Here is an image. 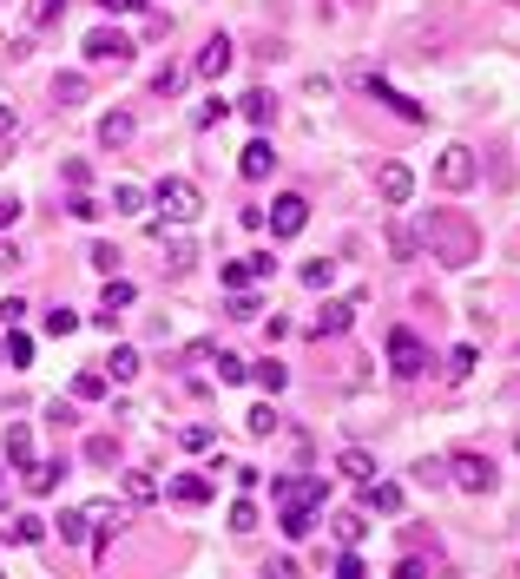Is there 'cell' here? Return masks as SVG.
Instances as JSON below:
<instances>
[{
	"label": "cell",
	"instance_id": "obj_13",
	"mask_svg": "<svg viewBox=\"0 0 520 579\" xmlns=\"http://www.w3.org/2000/svg\"><path fill=\"white\" fill-rule=\"evenodd\" d=\"M86 527H99V553H106L112 533L126 527V507H119V501H93V507H86Z\"/></svg>",
	"mask_w": 520,
	"mask_h": 579
},
{
	"label": "cell",
	"instance_id": "obj_32",
	"mask_svg": "<svg viewBox=\"0 0 520 579\" xmlns=\"http://www.w3.org/2000/svg\"><path fill=\"white\" fill-rule=\"evenodd\" d=\"M86 461H93V468H112V461H119V441H112V435H93V441H86Z\"/></svg>",
	"mask_w": 520,
	"mask_h": 579
},
{
	"label": "cell",
	"instance_id": "obj_31",
	"mask_svg": "<svg viewBox=\"0 0 520 579\" xmlns=\"http://www.w3.org/2000/svg\"><path fill=\"white\" fill-rule=\"evenodd\" d=\"M73 395H79V402H99V395H106V376H99V369H79V376H73Z\"/></svg>",
	"mask_w": 520,
	"mask_h": 579
},
{
	"label": "cell",
	"instance_id": "obj_40",
	"mask_svg": "<svg viewBox=\"0 0 520 579\" xmlns=\"http://www.w3.org/2000/svg\"><path fill=\"white\" fill-rule=\"evenodd\" d=\"M112 204H119V211H145V191L139 185H119V191H112Z\"/></svg>",
	"mask_w": 520,
	"mask_h": 579
},
{
	"label": "cell",
	"instance_id": "obj_19",
	"mask_svg": "<svg viewBox=\"0 0 520 579\" xmlns=\"http://www.w3.org/2000/svg\"><path fill=\"white\" fill-rule=\"evenodd\" d=\"M7 540H14V547H40V540H47V520L14 514V520H7Z\"/></svg>",
	"mask_w": 520,
	"mask_h": 579
},
{
	"label": "cell",
	"instance_id": "obj_42",
	"mask_svg": "<svg viewBox=\"0 0 520 579\" xmlns=\"http://www.w3.org/2000/svg\"><path fill=\"white\" fill-rule=\"evenodd\" d=\"M66 211H73V218H79V224H93V218H99V204H93V198H86V191H73V204H66Z\"/></svg>",
	"mask_w": 520,
	"mask_h": 579
},
{
	"label": "cell",
	"instance_id": "obj_26",
	"mask_svg": "<svg viewBox=\"0 0 520 579\" xmlns=\"http://www.w3.org/2000/svg\"><path fill=\"white\" fill-rule=\"evenodd\" d=\"M126 501H132V507L158 501V481H152V474H145V468H132V474H126Z\"/></svg>",
	"mask_w": 520,
	"mask_h": 579
},
{
	"label": "cell",
	"instance_id": "obj_51",
	"mask_svg": "<svg viewBox=\"0 0 520 579\" xmlns=\"http://www.w3.org/2000/svg\"><path fill=\"white\" fill-rule=\"evenodd\" d=\"M7 132H14V112H7V106H0V139H7Z\"/></svg>",
	"mask_w": 520,
	"mask_h": 579
},
{
	"label": "cell",
	"instance_id": "obj_35",
	"mask_svg": "<svg viewBox=\"0 0 520 579\" xmlns=\"http://www.w3.org/2000/svg\"><path fill=\"white\" fill-rule=\"evenodd\" d=\"M178 86H185V73H178V66H158V73H152V93H158V99H172Z\"/></svg>",
	"mask_w": 520,
	"mask_h": 579
},
{
	"label": "cell",
	"instance_id": "obj_43",
	"mask_svg": "<svg viewBox=\"0 0 520 579\" xmlns=\"http://www.w3.org/2000/svg\"><path fill=\"white\" fill-rule=\"evenodd\" d=\"M231 527H237V533H251V527H257V507H251V501H237V507H231Z\"/></svg>",
	"mask_w": 520,
	"mask_h": 579
},
{
	"label": "cell",
	"instance_id": "obj_47",
	"mask_svg": "<svg viewBox=\"0 0 520 579\" xmlns=\"http://www.w3.org/2000/svg\"><path fill=\"white\" fill-rule=\"evenodd\" d=\"M112 264H119V251H112V244H93V270H106V277H112Z\"/></svg>",
	"mask_w": 520,
	"mask_h": 579
},
{
	"label": "cell",
	"instance_id": "obj_5",
	"mask_svg": "<svg viewBox=\"0 0 520 579\" xmlns=\"http://www.w3.org/2000/svg\"><path fill=\"white\" fill-rule=\"evenodd\" d=\"M448 474H455L461 494H488V487H494V461H488V454H474V448H461L455 461H448Z\"/></svg>",
	"mask_w": 520,
	"mask_h": 579
},
{
	"label": "cell",
	"instance_id": "obj_38",
	"mask_svg": "<svg viewBox=\"0 0 520 579\" xmlns=\"http://www.w3.org/2000/svg\"><path fill=\"white\" fill-rule=\"evenodd\" d=\"M7 362H14V369H27V362H33V343H27V336H20V329H14V336H7Z\"/></svg>",
	"mask_w": 520,
	"mask_h": 579
},
{
	"label": "cell",
	"instance_id": "obj_18",
	"mask_svg": "<svg viewBox=\"0 0 520 579\" xmlns=\"http://www.w3.org/2000/svg\"><path fill=\"white\" fill-rule=\"evenodd\" d=\"M363 507H369V514H395V507H402V487H389V481H363Z\"/></svg>",
	"mask_w": 520,
	"mask_h": 579
},
{
	"label": "cell",
	"instance_id": "obj_10",
	"mask_svg": "<svg viewBox=\"0 0 520 579\" xmlns=\"http://www.w3.org/2000/svg\"><path fill=\"white\" fill-rule=\"evenodd\" d=\"M231 60H237V47L224 40V33H211L205 47H198V79H224V73H231Z\"/></svg>",
	"mask_w": 520,
	"mask_h": 579
},
{
	"label": "cell",
	"instance_id": "obj_17",
	"mask_svg": "<svg viewBox=\"0 0 520 579\" xmlns=\"http://www.w3.org/2000/svg\"><path fill=\"white\" fill-rule=\"evenodd\" d=\"M119 310H132V283L126 277H106V290H99V323L119 316Z\"/></svg>",
	"mask_w": 520,
	"mask_h": 579
},
{
	"label": "cell",
	"instance_id": "obj_24",
	"mask_svg": "<svg viewBox=\"0 0 520 579\" xmlns=\"http://www.w3.org/2000/svg\"><path fill=\"white\" fill-rule=\"evenodd\" d=\"M251 382H257V389H264V395H284V382H290V369H284V362H257V369H251Z\"/></svg>",
	"mask_w": 520,
	"mask_h": 579
},
{
	"label": "cell",
	"instance_id": "obj_46",
	"mask_svg": "<svg viewBox=\"0 0 520 579\" xmlns=\"http://www.w3.org/2000/svg\"><path fill=\"white\" fill-rule=\"evenodd\" d=\"M231 316H237V323H257V303L244 297V290H237V297H231Z\"/></svg>",
	"mask_w": 520,
	"mask_h": 579
},
{
	"label": "cell",
	"instance_id": "obj_52",
	"mask_svg": "<svg viewBox=\"0 0 520 579\" xmlns=\"http://www.w3.org/2000/svg\"><path fill=\"white\" fill-rule=\"evenodd\" d=\"M0 362H7V336H0Z\"/></svg>",
	"mask_w": 520,
	"mask_h": 579
},
{
	"label": "cell",
	"instance_id": "obj_16",
	"mask_svg": "<svg viewBox=\"0 0 520 579\" xmlns=\"http://www.w3.org/2000/svg\"><path fill=\"white\" fill-rule=\"evenodd\" d=\"M7 468H14V474L33 468V435H27L20 422H7Z\"/></svg>",
	"mask_w": 520,
	"mask_h": 579
},
{
	"label": "cell",
	"instance_id": "obj_20",
	"mask_svg": "<svg viewBox=\"0 0 520 579\" xmlns=\"http://www.w3.org/2000/svg\"><path fill=\"white\" fill-rule=\"evenodd\" d=\"M237 112H244L251 126H270V119H277V99H270L264 86H257V93H244V99H237Z\"/></svg>",
	"mask_w": 520,
	"mask_h": 579
},
{
	"label": "cell",
	"instance_id": "obj_33",
	"mask_svg": "<svg viewBox=\"0 0 520 579\" xmlns=\"http://www.w3.org/2000/svg\"><path fill=\"white\" fill-rule=\"evenodd\" d=\"M40 323H47V336H73V329H79V316L66 310V303H53V310L40 316Z\"/></svg>",
	"mask_w": 520,
	"mask_h": 579
},
{
	"label": "cell",
	"instance_id": "obj_30",
	"mask_svg": "<svg viewBox=\"0 0 520 579\" xmlns=\"http://www.w3.org/2000/svg\"><path fill=\"white\" fill-rule=\"evenodd\" d=\"M53 99L79 106V99H86V73H60V79H53Z\"/></svg>",
	"mask_w": 520,
	"mask_h": 579
},
{
	"label": "cell",
	"instance_id": "obj_12",
	"mask_svg": "<svg viewBox=\"0 0 520 579\" xmlns=\"http://www.w3.org/2000/svg\"><path fill=\"white\" fill-rule=\"evenodd\" d=\"M270 270H277V257L257 251V257H237V264H224V283H231V290H251V283L270 277Z\"/></svg>",
	"mask_w": 520,
	"mask_h": 579
},
{
	"label": "cell",
	"instance_id": "obj_1",
	"mask_svg": "<svg viewBox=\"0 0 520 579\" xmlns=\"http://www.w3.org/2000/svg\"><path fill=\"white\" fill-rule=\"evenodd\" d=\"M422 237H428V251H435V264H448V270H461V264L481 257V231H474L461 211H428Z\"/></svg>",
	"mask_w": 520,
	"mask_h": 579
},
{
	"label": "cell",
	"instance_id": "obj_49",
	"mask_svg": "<svg viewBox=\"0 0 520 579\" xmlns=\"http://www.w3.org/2000/svg\"><path fill=\"white\" fill-rule=\"evenodd\" d=\"M395 579H428V566L422 560H402V566H395Z\"/></svg>",
	"mask_w": 520,
	"mask_h": 579
},
{
	"label": "cell",
	"instance_id": "obj_41",
	"mask_svg": "<svg viewBox=\"0 0 520 579\" xmlns=\"http://www.w3.org/2000/svg\"><path fill=\"white\" fill-rule=\"evenodd\" d=\"M224 112H231V106H224V99H211V106H198V112H191V126H218Z\"/></svg>",
	"mask_w": 520,
	"mask_h": 579
},
{
	"label": "cell",
	"instance_id": "obj_34",
	"mask_svg": "<svg viewBox=\"0 0 520 579\" xmlns=\"http://www.w3.org/2000/svg\"><path fill=\"white\" fill-rule=\"evenodd\" d=\"M363 514H336V540H343V547H363Z\"/></svg>",
	"mask_w": 520,
	"mask_h": 579
},
{
	"label": "cell",
	"instance_id": "obj_53",
	"mask_svg": "<svg viewBox=\"0 0 520 579\" xmlns=\"http://www.w3.org/2000/svg\"><path fill=\"white\" fill-rule=\"evenodd\" d=\"M0 507H7V487H0Z\"/></svg>",
	"mask_w": 520,
	"mask_h": 579
},
{
	"label": "cell",
	"instance_id": "obj_3",
	"mask_svg": "<svg viewBox=\"0 0 520 579\" xmlns=\"http://www.w3.org/2000/svg\"><path fill=\"white\" fill-rule=\"evenodd\" d=\"M152 198H158V211H165L172 224H191L198 211H205V198H198V185H191V178H165Z\"/></svg>",
	"mask_w": 520,
	"mask_h": 579
},
{
	"label": "cell",
	"instance_id": "obj_14",
	"mask_svg": "<svg viewBox=\"0 0 520 579\" xmlns=\"http://www.w3.org/2000/svg\"><path fill=\"white\" fill-rule=\"evenodd\" d=\"M270 165H277V152H270V139H251L244 152H237V178H270Z\"/></svg>",
	"mask_w": 520,
	"mask_h": 579
},
{
	"label": "cell",
	"instance_id": "obj_2",
	"mask_svg": "<svg viewBox=\"0 0 520 579\" xmlns=\"http://www.w3.org/2000/svg\"><path fill=\"white\" fill-rule=\"evenodd\" d=\"M323 494H330V481H323V474H297V481H270V501L284 507V533H290V540H303V533H310V514L323 507Z\"/></svg>",
	"mask_w": 520,
	"mask_h": 579
},
{
	"label": "cell",
	"instance_id": "obj_15",
	"mask_svg": "<svg viewBox=\"0 0 520 579\" xmlns=\"http://www.w3.org/2000/svg\"><path fill=\"white\" fill-rule=\"evenodd\" d=\"M415 198V172L409 165H382V204H409Z\"/></svg>",
	"mask_w": 520,
	"mask_h": 579
},
{
	"label": "cell",
	"instance_id": "obj_6",
	"mask_svg": "<svg viewBox=\"0 0 520 579\" xmlns=\"http://www.w3.org/2000/svg\"><path fill=\"white\" fill-rule=\"evenodd\" d=\"M264 224H270V237H297L303 224H310V198H297V191H284V198L264 211Z\"/></svg>",
	"mask_w": 520,
	"mask_h": 579
},
{
	"label": "cell",
	"instance_id": "obj_48",
	"mask_svg": "<svg viewBox=\"0 0 520 579\" xmlns=\"http://www.w3.org/2000/svg\"><path fill=\"white\" fill-rule=\"evenodd\" d=\"M99 7H106V14H139L145 0H99Z\"/></svg>",
	"mask_w": 520,
	"mask_h": 579
},
{
	"label": "cell",
	"instance_id": "obj_44",
	"mask_svg": "<svg viewBox=\"0 0 520 579\" xmlns=\"http://www.w3.org/2000/svg\"><path fill=\"white\" fill-rule=\"evenodd\" d=\"M330 579H369V573H363V560H356V553H343V560H336V573H330Z\"/></svg>",
	"mask_w": 520,
	"mask_h": 579
},
{
	"label": "cell",
	"instance_id": "obj_27",
	"mask_svg": "<svg viewBox=\"0 0 520 579\" xmlns=\"http://www.w3.org/2000/svg\"><path fill=\"white\" fill-rule=\"evenodd\" d=\"M211 362H218V382H251L244 356H231V349H211Z\"/></svg>",
	"mask_w": 520,
	"mask_h": 579
},
{
	"label": "cell",
	"instance_id": "obj_4",
	"mask_svg": "<svg viewBox=\"0 0 520 579\" xmlns=\"http://www.w3.org/2000/svg\"><path fill=\"white\" fill-rule=\"evenodd\" d=\"M389 369H395L402 382L428 369V349H422V336H415V329H389Z\"/></svg>",
	"mask_w": 520,
	"mask_h": 579
},
{
	"label": "cell",
	"instance_id": "obj_8",
	"mask_svg": "<svg viewBox=\"0 0 520 579\" xmlns=\"http://www.w3.org/2000/svg\"><path fill=\"white\" fill-rule=\"evenodd\" d=\"M86 60H93V66H126L132 60V40L99 27V33H86Z\"/></svg>",
	"mask_w": 520,
	"mask_h": 579
},
{
	"label": "cell",
	"instance_id": "obj_37",
	"mask_svg": "<svg viewBox=\"0 0 520 579\" xmlns=\"http://www.w3.org/2000/svg\"><path fill=\"white\" fill-rule=\"evenodd\" d=\"M330 277H336V264H323V257L303 264V283H310V290H330Z\"/></svg>",
	"mask_w": 520,
	"mask_h": 579
},
{
	"label": "cell",
	"instance_id": "obj_9",
	"mask_svg": "<svg viewBox=\"0 0 520 579\" xmlns=\"http://www.w3.org/2000/svg\"><path fill=\"white\" fill-rule=\"evenodd\" d=\"M363 86H369V93L382 99V106H395V112H402L409 126H422V119H428V106H415L409 93H395V86H389V79H382V73H363Z\"/></svg>",
	"mask_w": 520,
	"mask_h": 579
},
{
	"label": "cell",
	"instance_id": "obj_23",
	"mask_svg": "<svg viewBox=\"0 0 520 579\" xmlns=\"http://www.w3.org/2000/svg\"><path fill=\"white\" fill-rule=\"evenodd\" d=\"M336 474H349V481H376V461H369L363 448H343V454H336Z\"/></svg>",
	"mask_w": 520,
	"mask_h": 579
},
{
	"label": "cell",
	"instance_id": "obj_50",
	"mask_svg": "<svg viewBox=\"0 0 520 579\" xmlns=\"http://www.w3.org/2000/svg\"><path fill=\"white\" fill-rule=\"evenodd\" d=\"M14 218H20V198H0V231H7Z\"/></svg>",
	"mask_w": 520,
	"mask_h": 579
},
{
	"label": "cell",
	"instance_id": "obj_21",
	"mask_svg": "<svg viewBox=\"0 0 520 579\" xmlns=\"http://www.w3.org/2000/svg\"><path fill=\"white\" fill-rule=\"evenodd\" d=\"M172 501L205 507V501H211V481H205V474H178V481H172Z\"/></svg>",
	"mask_w": 520,
	"mask_h": 579
},
{
	"label": "cell",
	"instance_id": "obj_11",
	"mask_svg": "<svg viewBox=\"0 0 520 579\" xmlns=\"http://www.w3.org/2000/svg\"><path fill=\"white\" fill-rule=\"evenodd\" d=\"M349 323H356V303H323V316H310V323H303V336H316V343H323V336H343Z\"/></svg>",
	"mask_w": 520,
	"mask_h": 579
},
{
	"label": "cell",
	"instance_id": "obj_29",
	"mask_svg": "<svg viewBox=\"0 0 520 579\" xmlns=\"http://www.w3.org/2000/svg\"><path fill=\"white\" fill-rule=\"evenodd\" d=\"M277 422H284V415H277L270 402H257L251 415H244V428H251V435H277Z\"/></svg>",
	"mask_w": 520,
	"mask_h": 579
},
{
	"label": "cell",
	"instance_id": "obj_25",
	"mask_svg": "<svg viewBox=\"0 0 520 579\" xmlns=\"http://www.w3.org/2000/svg\"><path fill=\"white\" fill-rule=\"evenodd\" d=\"M126 139H132V119H126V112H106V119H99V145H112V152H119Z\"/></svg>",
	"mask_w": 520,
	"mask_h": 579
},
{
	"label": "cell",
	"instance_id": "obj_28",
	"mask_svg": "<svg viewBox=\"0 0 520 579\" xmlns=\"http://www.w3.org/2000/svg\"><path fill=\"white\" fill-rule=\"evenodd\" d=\"M106 369H112V382H132V376H139V349H126V343H119Z\"/></svg>",
	"mask_w": 520,
	"mask_h": 579
},
{
	"label": "cell",
	"instance_id": "obj_36",
	"mask_svg": "<svg viewBox=\"0 0 520 579\" xmlns=\"http://www.w3.org/2000/svg\"><path fill=\"white\" fill-rule=\"evenodd\" d=\"M53 527H60V540H66V547H79V540H86V514H60Z\"/></svg>",
	"mask_w": 520,
	"mask_h": 579
},
{
	"label": "cell",
	"instance_id": "obj_22",
	"mask_svg": "<svg viewBox=\"0 0 520 579\" xmlns=\"http://www.w3.org/2000/svg\"><path fill=\"white\" fill-rule=\"evenodd\" d=\"M60 474H66V461H33V468H27V494H53Z\"/></svg>",
	"mask_w": 520,
	"mask_h": 579
},
{
	"label": "cell",
	"instance_id": "obj_45",
	"mask_svg": "<svg viewBox=\"0 0 520 579\" xmlns=\"http://www.w3.org/2000/svg\"><path fill=\"white\" fill-rule=\"evenodd\" d=\"M468 369H474V349H468V343H461V349H455V356H448V376H468Z\"/></svg>",
	"mask_w": 520,
	"mask_h": 579
},
{
	"label": "cell",
	"instance_id": "obj_39",
	"mask_svg": "<svg viewBox=\"0 0 520 579\" xmlns=\"http://www.w3.org/2000/svg\"><path fill=\"white\" fill-rule=\"evenodd\" d=\"M66 14V0H33V27H53Z\"/></svg>",
	"mask_w": 520,
	"mask_h": 579
},
{
	"label": "cell",
	"instance_id": "obj_7",
	"mask_svg": "<svg viewBox=\"0 0 520 579\" xmlns=\"http://www.w3.org/2000/svg\"><path fill=\"white\" fill-rule=\"evenodd\" d=\"M474 172H481V165H474L468 145H448V152L435 158V178H442L448 191H468V185H474Z\"/></svg>",
	"mask_w": 520,
	"mask_h": 579
}]
</instances>
